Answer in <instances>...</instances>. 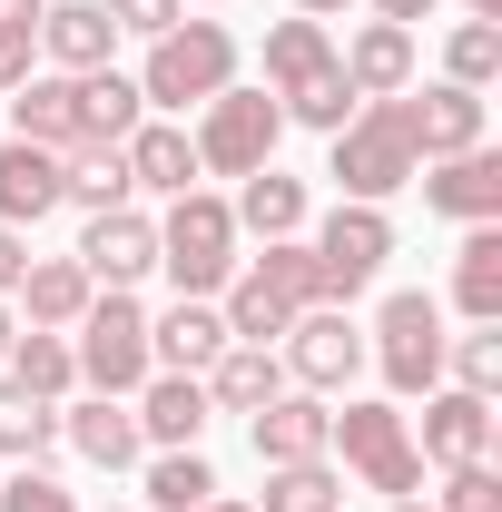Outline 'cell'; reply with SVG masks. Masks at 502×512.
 I'll use <instances>...</instances> for the list:
<instances>
[{"label":"cell","instance_id":"obj_1","mask_svg":"<svg viewBox=\"0 0 502 512\" xmlns=\"http://www.w3.org/2000/svg\"><path fill=\"white\" fill-rule=\"evenodd\" d=\"M325 178H335V197H355V207H384L394 188H414V178H424L414 109H404V99H365L355 119L335 128V148H325Z\"/></svg>","mask_w":502,"mask_h":512},{"label":"cell","instance_id":"obj_2","mask_svg":"<svg viewBox=\"0 0 502 512\" xmlns=\"http://www.w3.org/2000/svg\"><path fill=\"white\" fill-rule=\"evenodd\" d=\"M217 89H237V30H227V20H178V30L148 40V60H138V99H148L158 119L207 109Z\"/></svg>","mask_w":502,"mask_h":512},{"label":"cell","instance_id":"obj_3","mask_svg":"<svg viewBox=\"0 0 502 512\" xmlns=\"http://www.w3.org/2000/svg\"><path fill=\"white\" fill-rule=\"evenodd\" d=\"M69 365H79V384L89 394H138V384L158 375V355H148V306L128 296V286H99L89 296V316L69 325Z\"/></svg>","mask_w":502,"mask_h":512},{"label":"cell","instance_id":"obj_4","mask_svg":"<svg viewBox=\"0 0 502 512\" xmlns=\"http://www.w3.org/2000/svg\"><path fill=\"white\" fill-rule=\"evenodd\" d=\"M325 463H345V473H355L365 493H384V503L424 493V453H414V414H404V404H335Z\"/></svg>","mask_w":502,"mask_h":512},{"label":"cell","instance_id":"obj_5","mask_svg":"<svg viewBox=\"0 0 502 512\" xmlns=\"http://www.w3.org/2000/svg\"><path fill=\"white\" fill-rule=\"evenodd\" d=\"M247 256H237V217H227V197H168V217H158V276L178 286V296H227V276H237Z\"/></svg>","mask_w":502,"mask_h":512},{"label":"cell","instance_id":"obj_6","mask_svg":"<svg viewBox=\"0 0 502 512\" xmlns=\"http://www.w3.org/2000/svg\"><path fill=\"white\" fill-rule=\"evenodd\" d=\"M365 355L384 365V394L404 404V394H434L443 384V306L424 286H394L375 306V335H365Z\"/></svg>","mask_w":502,"mask_h":512},{"label":"cell","instance_id":"obj_7","mask_svg":"<svg viewBox=\"0 0 502 512\" xmlns=\"http://www.w3.org/2000/svg\"><path fill=\"white\" fill-rule=\"evenodd\" d=\"M276 138H286V109L266 89H217L197 109V178H256V168H276Z\"/></svg>","mask_w":502,"mask_h":512},{"label":"cell","instance_id":"obj_8","mask_svg":"<svg viewBox=\"0 0 502 512\" xmlns=\"http://www.w3.org/2000/svg\"><path fill=\"white\" fill-rule=\"evenodd\" d=\"M315 286H325V306H355L365 286L384 276V256H394V217L384 207H355V197H335L325 217H315Z\"/></svg>","mask_w":502,"mask_h":512},{"label":"cell","instance_id":"obj_9","mask_svg":"<svg viewBox=\"0 0 502 512\" xmlns=\"http://www.w3.org/2000/svg\"><path fill=\"white\" fill-rule=\"evenodd\" d=\"M276 365H286V384H306V394H345L355 365H365V335H355L345 306H306V316L276 335Z\"/></svg>","mask_w":502,"mask_h":512},{"label":"cell","instance_id":"obj_10","mask_svg":"<svg viewBox=\"0 0 502 512\" xmlns=\"http://www.w3.org/2000/svg\"><path fill=\"white\" fill-rule=\"evenodd\" d=\"M424 207L453 227H502V158L493 148H463V158H424Z\"/></svg>","mask_w":502,"mask_h":512},{"label":"cell","instance_id":"obj_11","mask_svg":"<svg viewBox=\"0 0 502 512\" xmlns=\"http://www.w3.org/2000/svg\"><path fill=\"white\" fill-rule=\"evenodd\" d=\"M69 256L89 266V286H138V276H158V217H138V207H99L89 237H79Z\"/></svg>","mask_w":502,"mask_h":512},{"label":"cell","instance_id":"obj_12","mask_svg":"<svg viewBox=\"0 0 502 512\" xmlns=\"http://www.w3.org/2000/svg\"><path fill=\"white\" fill-rule=\"evenodd\" d=\"M325 434H335V404H325V394H306V384H286L276 404H256V414H247L256 463H315V453H325Z\"/></svg>","mask_w":502,"mask_h":512},{"label":"cell","instance_id":"obj_13","mask_svg":"<svg viewBox=\"0 0 502 512\" xmlns=\"http://www.w3.org/2000/svg\"><path fill=\"white\" fill-rule=\"evenodd\" d=\"M0 109H10V138H30V148H60V158L89 138V128H79V79H69V69H30V79H20Z\"/></svg>","mask_w":502,"mask_h":512},{"label":"cell","instance_id":"obj_14","mask_svg":"<svg viewBox=\"0 0 502 512\" xmlns=\"http://www.w3.org/2000/svg\"><path fill=\"white\" fill-rule=\"evenodd\" d=\"M60 444L79 463H99V473H128L148 453V434H138V414H128L119 394H79V404H60Z\"/></svg>","mask_w":502,"mask_h":512},{"label":"cell","instance_id":"obj_15","mask_svg":"<svg viewBox=\"0 0 502 512\" xmlns=\"http://www.w3.org/2000/svg\"><path fill=\"white\" fill-rule=\"evenodd\" d=\"M148 355H158V375H207V365L227 355V316H217V296H178L168 316H148Z\"/></svg>","mask_w":502,"mask_h":512},{"label":"cell","instance_id":"obj_16","mask_svg":"<svg viewBox=\"0 0 502 512\" xmlns=\"http://www.w3.org/2000/svg\"><path fill=\"white\" fill-rule=\"evenodd\" d=\"M128 414H138V434H148L158 453H188L217 404H207V375H148L138 394H128Z\"/></svg>","mask_w":502,"mask_h":512},{"label":"cell","instance_id":"obj_17","mask_svg":"<svg viewBox=\"0 0 502 512\" xmlns=\"http://www.w3.org/2000/svg\"><path fill=\"white\" fill-rule=\"evenodd\" d=\"M424 463H443V473H453V463H493V404H483V394H463V384H453V394H424Z\"/></svg>","mask_w":502,"mask_h":512},{"label":"cell","instance_id":"obj_18","mask_svg":"<svg viewBox=\"0 0 502 512\" xmlns=\"http://www.w3.org/2000/svg\"><path fill=\"white\" fill-rule=\"evenodd\" d=\"M119 148H128V188L138 197H188L197 188V138L178 119H138Z\"/></svg>","mask_w":502,"mask_h":512},{"label":"cell","instance_id":"obj_19","mask_svg":"<svg viewBox=\"0 0 502 512\" xmlns=\"http://www.w3.org/2000/svg\"><path fill=\"white\" fill-rule=\"evenodd\" d=\"M335 69H345V89H355V99H404V89H414V30L365 20V30L335 50Z\"/></svg>","mask_w":502,"mask_h":512},{"label":"cell","instance_id":"obj_20","mask_svg":"<svg viewBox=\"0 0 502 512\" xmlns=\"http://www.w3.org/2000/svg\"><path fill=\"white\" fill-rule=\"evenodd\" d=\"M40 50H50V69L89 79V69H109V50H119V20L99 0H50L40 10Z\"/></svg>","mask_w":502,"mask_h":512},{"label":"cell","instance_id":"obj_21","mask_svg":"<svg viewBox=\"0 0 502 512\" xmlns=\"http://www.w3.org/2000/svg\"><path fill=\"white\" fill-rule=\"evenodd\" d=\"M237 237H256V247H276V237H306V217H315V197L306 178H286V168H256V178H237Z\"/></svg>","mask_w":502,"mask_h":512},{"label":"cell","instance_id":"obj_22","mask_svg":"<svg viewBox=\"0 0 502 512\" xmlns=\"http://www.w3.org/2000/svg\"><path fill=\"white\" fill-rule=\"evenodd\" d=\"M60 207V148H30V138H0V227H40Z\"/></svg>","mask_w":502,"mask_h":512},{"label":"cell","instance_id":"obj_23","mask_svg":"<svg viewBox=\"0 0 502 512\" xmlns=\"http://www.w3.org/2000/svg\"><path fill=\"white\" fill-rule=\"evenodd\" d=\"M89 296H99V286H89V266H79V256H30V276H20V296H10V306H20V325L69 335V325L89 316Z\"/></svg>","mask_w":502,"mask_h":512},{"label":"cell","instance_id":"obj_24","mask_svg":"<svg viewBox=\"0 0 502 512\" xmlns=\"http://www.w3.org/2000/svg\"><path fill=\"white\" fill-rule=\"evenodd\" d=\"M404 109H414V148H424V158H463V148H483V89L434 79L424 99L404 89Z\"/></svg>","mask_w":502,"mask_h":512},{"label":"cell","instance_id":"obj_25","mask_svg":"<svg viewBox=\"0 0 502 512\" xmlns=\"http://www.w3.org/2000/svg\"><path fill=\"white\" fill-rule=\"evenodd\" d=\"M325 69H335L325 20H306V10H296V20H276V30H266V99H296V89H315Z\"/></svg>","mask_w":502,"mask_h":512},{"label":"cell","instance_id":"obj_26","mask_svg":"<svg viewBox=\"0 0 502 512\" xmlns=\"http://www.w3.org/2000/svg\"><path fill=\"white\" fill-rule=\"evenodd\" d=\"M276 394H286L276 345H227V355L207 365V404H217V414H256V404H276Z\"/></svg>","mask_w":502,"mask_h":512},{"label":"cell","instance_id":"obj_27","mask_svg":"<svg viewBox=\"0 0 502 512\" xmlns=\"http://www.w3.org/2000/svg\"><path fill=\"white\" fill-rule=\"evenodd\" d=\"M128 148H109V138H79V148H69L60 158V207H89V217H99V207H128Z\"/></svg>","mask_w":502,"mask_h":512},{"label":"cell","instance_id":"obj_28","mask_svg":"<svg viewBox=\"0 0 502 512\" xmlns=\"http://www.w3.org/2000/svg\"><path fill=\"white\" fill-rule=\"evenodd\" d=\"M453 306L473 325H502V227H463V256H453Z\"/></svg>","mask_w":502,"mask_h":512},{"label":"cell","instance_id":"obj_29","mask_svg":"<svg viewBox=\"0 0 502 512\" xmlns=\"http://www.w3.org/2000/svg\"><path fill=\"white\" fill-rule=\"evenodd\" d=\"M10 384H30L40 404H69L79 394V365H69V335H50V325H20V345H10V365H0Z\"/></svg>","mask_w":502,"mask_h":512},{"label":"cell","instance_id":"obj_30","mask_svg":"<svg viewBox=\"0 0 502 512\" xmlns=\"http://www.w3.org/2000/svg\"><path fill=\"white\" fill-rule=\"evenodd\" d=\"M50 444H60V404H40L30 384L0 375V463H40Z\"/></svg>","mask_w":502,"mask_h":512},{"label":"cell","instance_id":"obj_31","mask_svg":"<svg viewBox=\"0 0 502 512\" xmlns=\"http://www.w3.org/2000/svg\"><path fill=\"white\" fill-rule=\"evenodd\" d=\"M138 119H148V99H138V79H128V69H89V79H79V128H89V138H109V148H119Z\"/></svg>","mask_w":502,"mask_h":512},{"label":"cell","instance_id":"obj_32","mask_svg":"<svg viewBox=\"0 0 502 512\" xmlns=\"http://www.w3.org/2000/svg\"><path fill=\"white\" fill-rule=\"evenodd\" d=\"M247 276L286 306V316H306V306H325V286H315V247L306 237H276L266 256H247Z\"/></svg>","mask_w":502,"mask_h":512},{"label":"cell","instance_id":"obj_33","mask_svg":"<svg viewBox=\"0 0 502 512\" xmlns=\"http://www.w3.org/2000/svg\"><path fill=\"white\" fill-rule=\"evenodd\" d=\"M256 512H345V473L315 453V463H266V503Z\"/></svg>","mask_w":502,"mask_h":512},{"label":"cell","instance_id":"obj_34","mask_svg":"<svg viewBox=\"0 0 502 512\" xmlns=\"http://www.w3.org/2000/svg\"><path fill=\"white\" fill-rule=\"evenodd\" d=\"M148 503L158 512H197V503H217V463H207V453H158V463H148Z\"/></svg>","mask_w":502,"mask_h":512},{"label":"cell","instance_id":"obj_35","mask_svg":"<svg viewBox=\"0 0 502 512\" xmlns=\"http://www.w3.org/2000/svg\"><path fill=\"white\" fill-rule=\"evenodd\" d=\"M443 79H453V89H493L502 79V20H463V30L443 40Z\"/></svg>","mask_w":502,"mask_h":512},{"label":"cell","instance_id":"obj_36","mask_svg":"<svg viewBox=\"0 0 502 512\" xmlns=\"http://www.w3.org/2000/svg\"><path fill=\"white\" fill-rule=\"evenodd\" d=\"M443 365H453V384H463V394H483V404H493V394H502V325L443 335Z\"/></svg>","mask_w":502,"mask_h":512},{"label":"cell","instance_id":"obj_37","mask_svg":"<svg viewBox=\"0 0 502 512\" xmlns=\"http://www.w3.org/2000/svg\"><path fill=\"white\" fill-rule=\"evenodd\" d=\"M276 109H286V119H296V128H325V138H335V128L355 119V109H365V99H355V89H345V69H325V79H315V89H296V99H276Z\"/></svg>","mask_w":502,"mask_h":512},{"label":"cell","instance_id":"obj_38","mask_svg":"<svg viewBox=\"0 0 502 512\" xmlns=\"http://www.w3.org/2000/svg\"><path fill=\"white\" fill-rule=\"evenodd\" d=\"M0 512H79V493H69L60 473H40V463H20V473L0 483Z\"/></svg>","mask_w":502,"mask_h":512},{"label":"cell","instance_id":"obj_39","mask_svg":"<svg viewBox=\"0 0 502 512\" xmlns=\"http://www.w3.org/2000/svg\"><path fill=\"white\" fill-rule=\"evenodd\" d=\"M434 512H502V473H493V463H453Z\"/></svg>","mask_w":502,"mask_h":512},{"label":"cell","instance_id":"obj_40","mask_svg":"<svg viewBox=\"0 0 502 512\" xmlns=\"http://www.w3.org/2000/svg\"><path fill=\"white\" fill-rule=\"evenodd\" d=\"M99 10L119 20V40H158V30L188 20V0H99Z\"/></svg>","mask_w":502,"mask_h":512},{"label":"cell","instance_id":"obj_41","mask_svg":"<svg viewBox=\"0 0 502 512\" xmlns=\"http://www.w3.org/2000/svg\"><path fill=\"white\" fill-rule=\"evenodd\" d=\"M30 69H40V30H0V99H10Z\"/></svg>","mask_w":502,"mask_h":512},{"label":"cell","instance_id":"obj_42","mask_svg":"<svg viewBox=\"0 0 502 512\" xmlns=\"http://www.w3.org/2000/svg\"><path fill=\"white\" fill-rule=\"evenodd\" d=\"M20 276H30V237L0 227V296H20Z\"/></svg>","mask_w":502,"mask_h":512},{"label":"cell","instance_id":"obj_43","mask_svg":"<svg viewBox=\"0 0 502 512\" xmlns=\"http://www.w3.org/2000/svg\"><path fill=\"white\" fill-rule=\"evenodd\" d=\"M375 20H394V30H414V20H434V0H375Z\"/></svg>","mask_w":502,"mask_h":512},{"label":"cell","instance_id":"obj_44","mask_svg":"<svg viewBox=\"0 0 502 512\" xmlns=\"http://www.w3.org/2000/svg\"><path fill=\"white\" fill-rule=\"evenodd\" d=\"M40 10L50 0H0V30H40Z\"/></svg>","mask_w":502,"mask_h":512},{"label":"cell","instance_id":"obj_45","mask_svg":"<svg viewBox=\"0 0 502 512\" xmlns=\"http://www.w3.org/2000/svg\"><path fill=\"white\" fill-rule=\"evenodd\" d=\"M10 345H20V306L0 296V365H10Z\"/></svg>","mask_w":502,"mask_h":512},{"label":"cell","instance_id":"obj_46","mask_svg":"<svg viewBox=\"0 0 502 512\" xmlns=\"http://www.w3.org/2000/svg\"><path fill=\"white\" fill-rule=\"evenodd\" d=\"M296 10H306V20H335V10H345V0H296Z\"/></svg>","mask_w":502,"mask_h":512},{"label":"cell","instance_id":"obj_47","mask_svg":"<svg viewBox=\"0 0 502 512\" xmlns=\"http://www.w3.org/2000/svg\"><path fill=\"white\" fill-rule=\"evenodd\" d=\"M463 10H473V20H502V0H463Z\"/></svg>","mask_w":502,"mask_h":512},{"label":"cell","instance_id":"obj_48","mask_svg":"<svg viewBox=\"0 0 502 512\" xmlns=\"http://www.w3.org/2000/svg\"><path fill=\"white\" fill-rule=\"evenodd\" d=\"M384 512H434V503H424V493H404V503H384Z\"/></svg>","mask_w":502,"mask_h":512},{"label":"cell","instance_id":"obj_49","mask_svg":"<svg viewBox=\"0 0 502 512\" xmlns=\"http://www.w3.org/2000/svg\"><path fill=\"white\" fill-rule=\"evenodd\" d=\"M197 512H256V503H227V493H217V503H197Z\"/></svg>","mask_w":502,"mask_h":512},{"label":"cell","instance_id":"obj_50","mask_svg":"<svg viewBox=\"0 0 502 512\" xmlns=\"http://www.w3.org/2000/svg\"><path fill=\"white\" fill-rule=\"evenodd\" d=\"M99 512H138V503H99Z\"/></svg>","mask_w":502,"mask_h":512}]
</instances>
